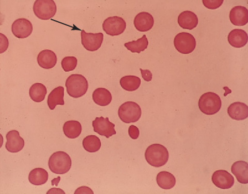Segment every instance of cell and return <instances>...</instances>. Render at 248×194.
<instances>
[{
	"mask_svg": "<svg viewBox=\"0 0 248 194\" xmlns=\"http://www.w3.org/2000/svg\"><path fill=\"white\" fill-rule=\"evenodd\" d=\"M103 29L104 31L109 36H119L125 31L126 23L122 17H109L104 21Z\"/></svg>",
	"mask_w": 248,
	"mask_h": 194,
	"instance_id": "cell-8",
	"label": "cell"
},
{
	"mask_svg": "<svg viewBox=\"0 0 248 194\" xmlns=\"http://www.w3.org/2000/svg\"><path fill=\"white\" fill-rule=\"evenodd\" d=\"M12 32L18 39H25L31 36L33 26L30 21L25 18L16 20L12 24Z\"/></svg>",
	"mask_w": 248,
	"mask_h": 194,
	"instance_id": "cell-11",
	"label": "cell"
},
{
	"mask_svg": "<svg viewBox=\"0 0 248 194\" xmlns=\"http://www.w3.org/2000/svg\"><path fill=\"white\" fill-rule=\"evenodd\" d=\"M248 34L242 30H233L229 33L228 41L232 47L241 48L248 43Z\"/></svg>",
	"mask_w": 248,
	"mask_h": 194,
	"instance_id": "cell-19",
	"label": "cell"
},
{
	"mask_svg": "<svg viewBox=\"0 0 248 194\" xmlns=\"http://www.w3.org/2000/svg\"><path fill=\"white\" fill-rule=\"evenodd\" d=\"M228 114L234 120H242L248 117V107L245 103L236 102L228 108Z\"/></svg>",
	"mask_w": 248,
	"mask_h": 194,
	"instance_id": "cell-17",
	"label": "cell"
},
{
	"mask_svg": "<svg viewBox=\"0 0 248 194\" xmlns=\"http://www.w3.org/2000/svg\"><path fill=\"white\" fill-rule=\"evenodd\" d=\"M0 48H1V54H3L8 49L9 46V41L7 37L4 35L0 33Z\"/></svg>",
	"mask_w": 248,
	"mask_h": 194,
	"instance_id": "cell-32",
	"label": "cell"
},
{
	"mask_svg": "<svg viewBox=\"0 0 248 194\" xmlns=\"http://www.w3.org/2000/svg\"><path fill=\"white\" fill-rule=\"evenodd\" d=\"M199 107L206 115H214L220 111L221 101L220 96L214 92H205L199 101Z\"/></svg>",
	"mask_w": 248,
	"mask_h": 194,
	"instance_id": "cell-4",
	"label": "cell"
},
{
	"mask_svg": "<svg viewBox=\"0 0 248 194\" xmlns=\"http://www.w3.org/2000/svg\"><path fill=\"white\" fill-rule=\"evenodd\" d=\"M156 182L161 189H170L176 185V178L171 173L167 171H161L156 176Z\"/></svg>",
	"mask_w": 248,
	"mask_h": 194,
	"instance_id": "cell-23",
	"label": "cell"
},
{
	"mask_svg": "<svg viewBox=\"0 0 248 194\" xmlns=\"http://www.w3.org/2000/svg\"><path fill=\"white\" fill-rule=\"evenodd\" d=\"M145 156L148 164L159 167L167 164L169 160V152L162 145L153 144L147 148Z\"/></svg>",
	"mask_w": 248,
	"mask_h": 194,
	"instance_id": "cell-1",
	"label": "cell"
},
{
	"mask_svg": "<svg viewBox=\"0 0 248 194\" xmlns=\"http://www.w3.org/2000/svg\"><path fill=\"white\" fill-rule=\"evenodd\" d=\"M202 3L206 8L215 10L222 5L223 0H203Z\"/></svg>",
	"mask_w": 248,
	"mask_h": 194,
	"instance_id": "cell-31",
	"label": "cell"
},
{
	"mask_svg": "<svg viewBox=\"0 0 248 194\" xmlns=\"http://www.w3.org/2000/svg\"><path fill=\"white\" fill-rule=\"evenodd\" d=\"M174 45L179 53L189 54L196 48V41L194 37L189 33L181 32L175 37Z\"/></svg>",
	"mask_w": 248,
	"mask_h": 194,
	"instance_id": "cell-7",
	"label": "cell"
},
{
	"mask_svg": "<svg viewBox=\"0 0 248 194\" xmlns=\"http://www.w3.org/2000/svg\"><path fill=\"white\" fill-rule=\"evenodd\" d=\"M128 135L130 137L134 139H137L139 137L140 131L138 127L135 126V125H130L129 129H128Z\"/></svg>",
	"mask_w": 248,
	"mask_h": 194,
	"instance_id": "cell-33",
	"label": "cell"
},
{
	"mask_svg": "<svg viewBox=\"0 0 248 194\" xmlns=\"http://www.w3.org/2000/svg\"><path fill=\"white\" fill-rule=\"evenodd\" d=\"M75 194H94L93 191L88 187L82 186L78 188L75 192Z\"/></svg>",
	"mask_w": 248,
	"mask_h": 194,
	"instance_id": "cell-35",
	"label": "cell"
},
{
	"mask_svg": "<svg viewBox=\"0 0 248 194\" xmlns=\"http://www.w3.org/2000/svg\"><path fill=\"white\" fill-rule=\"evenodd\" d=\"M37 60L40 67L46 70L54 68L57 62L56 54L50 50H44L40 52Z\"/></svg>",
	"mask_w": 248,
	"mask_h": 194,
	"instance_id": "cell-16",
	"label": "cell"
},
{
	"mask_svg": "<svg viewBox=\"0 0 248 194\" xmlns=\"http://www.w3.org/2000/svg\"><path fill=\"white\" fill-rule=\"evenodd\" d=\"M214 184L221 189H229L233 186L234 179L231 174L225 170L215 172L212 177Z\"/></svg>",
	"mask_w": 248,
	"mask_h": 194,
	"instance_id": "cell-12",
	"label": "cell"
},
{
	"mask_svg": "<svg viewBox=\"0 0 248 194\" xmlns=\"http://www.w3.org/2000/svg\"><path fill=\"white\" fill-rule=\"evenodd\" d=\"M81 44L85 49L90 52H94L101 47L103 44L104 35L103 33H86L82 30L81 33Z\"/></svg>",
	"mask_w": 248,
	"mask_h": 194,
	"instance_id": "cell-9",
	"label": "cell"
},
{
	"mask_svg": "<svg viewBox=\"0 0 248 194\" xmlns=\"http://www.w3.org/2000/svg\"><path fill=\"white\" fill-rule=\"evenodd\" d=\"M230 21L234 26H243L248 23V11L244 6H235L230 13Z\"/></svg>",
	"mask_w": 248,
	"mask_h": 194,
	"instance_id": "cell-15",
	"label": "cell"
},
{
	"mask_svg": "<svg viewBox=\"0 0 248 194\" xmlns=\"http://www.w3.org/2000/svg\"><path fill=\"white\" fill-rule=\"evenodd\" d=\"M65 194L63 190L60 189L53 188L48 191L47 194Z\"/></svg>",
	"mask_w": 248,
	"mask_h": 194,
	"instance_id": "cell-36",
	"label": "cell"
},
{
	"mask_svg": "<svg viewBox=\"0 0 248 194\" xmlns=\"http://www.w3.org/2000/svg\"><path fill=\"white\" fill-rule=\"evenodd\" d=\"M120 85L126 91H134L140 86L141 79L136 76H125L121 79Z\"/></svg>",
	"mask_w": 248,
	"mask_h": 194,
	"instance_id": "cell-27",
	"label": "cell"
},
{
	"mask_svg": "<svg viewBox=\"0 0 248 194\" xmlns=\"http://www.w3.org/2000/svg\"><path fill=\"white\" fill-rule=\"evenodd\" d=\"M63 131L66 137L75 139L81 133L82 127L78 121L70 120L64 123Z\"/></svg>",
	"mask_w": 248,
	"mask_h": 194,
	"instance_id": "cell-24",
	"label": "cell"
},
{
	"mask_svg": "<svg viewBox=\"0 0 248 194\" xmlns=\"http://www.w3.org/2000/svg\"><path fill=\"white\" fill-rule=\"evenodd\" d=\"M48 167L52 173L64 175L70 171L72 167V160L65 152H55L48 160Z\"/></svg>",
	"mask_w": 248,
	"mask_h": 194,
	"instance_id": "cell-3",
	"label": "cell"
},
{
	"mask_svg": "<svg viewBox=\"0 0 248 194\" xmlns=\"http://www.w3.org/2000/svg\"><path fill=\"white\" fill-rule=\"evenodd\" d=\"M93 127L94 132L108 138L116 134L115 125L110 122L108 118H96L93 120Z\"/></svg>",
	"mask_w": 248,
	"mask_h": 194,
	"instance_id": "cell-10",
	"label": "cell"
},
{
	"mask_svg": "<svg viewBox=\"0 0 248 194\" xmlns=\"http://www.w3.org/2000/svg\"><path fill=\"white\" fill-rule=\"evenodd\" d=\"M33 11L38 18L48 20L56 14L57 6L53 0H37L33 6Z\"/></svg>",
	"mask_w": 248,
	"mask_h": 194,
	"instance_id": "cell-6",
	"label": "cell"
},
{
	"mask_svg": "<svg viewBox=\"0 0 248 194\" xmlns=\"http://www.w3.org/2000/svg\"><path fill=\"white\" fill-rule=\"evenodd\" d=\"M118 114L119 118L124 123L136 122L141 118V107L136 103L128 101L119 107Z\"/></svg>",
	"mask_w": 248,
	"mask_h": 194,
	"instance_id": "cell-5",
	"label": "cell"
},
{
	"mask_svg": "<svg viewBox=\"0 0 248 194\" xmlns=\"http://www.w3.org/2000/svg\"><path fill=\"white\" fill-rule=\"evenodd\" d=\"M48 175L47 171L43 168H35L30 172L29 180L34 186H41L47 182Z\"/></svg>",
	"mask_w": 248,
	"mask_h": 194,
	"instance_id": "cell-25",
	"label": "cell"
},
{
	"mask_svg": "<svg viewBox=\"0 0 248 194\" xmlns=\"http://www.w3.org/2000/svg\"><path fill=\"white\" fill-rule=\"evenodd\" d=\"M140 70L141 76H142V78L144 80L147 81V82H149V81H152V74L150 70H143L141 69V68H140Z\"/></svg>",
	"mask_w": 248,
	"mask_h": 194,
	"instance_id": "cell-34",
	"label": "cell"
},
{
	"mask_svg": "<svg viewBox=\"0 0 248 194\" xmlns=\"http://www.w3.org/2000/svg\"><path fill=\"white\" fill-rule=\"evenodd\" d=\"M232 172L241 184L248 183V164L247 162L239 161L233 163L232 166Z\"/></svg>",
	"mask_w": 248,
	"mask_h": 194,
	"instance_id": "cell-20",
	"label": "cell"
},
{
	"mask_svg": "<svg viewBox=\"0 0 248 194\" xmlns=\"http://www.w3.org/2000/svg\"><path fill=\"white\" fill-rule=\"evenodd\" d=\"M93 99L96 104L100 106H106L111 103L112 97L108 90L106 88H99L93 92Z\"/></svg>",
	"mask_w": 248,
	"mask_h": 194,
	"instance_id": "cell-21",
	"label": "cell"
},
{
	"mask_svg": "<svg viewBox=\"0 0 248 194\" xmlns=\"http://www.w3.org/2000/svg\"><path fill=\"white\" fill-rule=\"evenodd\" d=\"M78 60L75 57H66L62 61V67L65 72L73 71L77 67Z\"/></svg>",
	"mask_w": 248,
	"mask_h": 194,
	"instance_id": "cell-30",
	"label": "cell"
},
{
	"mask_svg": "<svg viewBox=\"0 0 248 194\" xmlns=\"http://www.w3.org/2000/svg\"><path fill=\"white\" fill-rule=\"evenodd\" d=\"M64 88H55L50 92L47 99V104L51 110L55 109L57 105H64Z\"/></svg>",
	"mask_w": 248,
	"mask_h": 194,
	"instance_id": "cell-22",
	"label": "cell"
},
{
	"mask_svg": "<svg viewBox=\"0 0 248 194\" xmlns=\"http://www.w3.org/2000/svg\"><path fill=\"white\" fill-rule=\"evenodd\" d=\"M66 91L70 96L79 98L85 95L88 89V83L85 77L81 75L75 74L66 79Z\"/></svg>",
	"mask_w": 248,
	"mask_h": 194,
	"instance_id": "cell-2",
	"label": "cell"
},
{
	"mask_svg": "<svg viewBox=\"0 0 248 194\" xmlns=\"http://www.w3.org/2000/svg\"><path fill=\"white\" fill-rule=\"evenodd\" d=\"M46 92L47 90L45 85L39 83H35L30 88V98L35 103H41L45 99Z\"/></svg>",
	"mask_w": 248,
	"mask_h": 194,
	"instance_id": "cell-26",
	"label": "cell"
},
{
	"mask_svg": "<svg viewBox=\"0 0 248 194\" xmlns=\"http://www.w3.org/2000/svg\"><path fill=\"white\" fill-rule=\"evenodd\" d=\"M124 45L130 52L140 54V53L147 49L148 45V41L147 36L144 35L141 38L137 40V41L129 42V43L124 44Z\"/></svg>",
	"mask_w": 248,
	"mask_h": 194,
	"instance_id": "cell-28",
	"label": "cell"
},
{
	"mask_svg": "<svg viewBox=\"0 0 248 194\" xmlns=\"http://www.w3.org/2000/svg\"><path fill=\"white\" fill-rule=\"evenodd\" d=\"M7 142L6 143V149L10 153H18L24 147V139L20 136L18 131H11L6 135Z\"/></svg>",
	"mask_w": 248,
	"mask_h": 194,
	"instance_id": "cell-13",
	"label": "cell"
},
{
	"mask_svg": "<svg viewBox=\"0 0 248 194\" xmlns=\"http://www.w3.org/2000/svg\"><path fill=\"white\" fill-rule=\"evenodd\" d=\"M83 146L86 151L95 153L101 149V140L95 135L87 136L83 140Z\"/></svg>",
	"mask_w": 248,
	"mask_h": 194,
	"instance_id": "cell-29",
	"label": "cell"
},
{
	"mask_svg": "<svg viewBox=\"0 0 248 194\" xmlns=\"http://www.w3.org/2000/svg\"><path fill=\"white\" fill-rule=\"evenodd\" d=\"M154 18L147 12L139 13L134 19V26L140 32H147L154 27Z\"/></svg>",
	"mask_w": 248,
	"mask_h": 194,
	"instance_id": "cell-14",
	"label": "cell"
},
{
	"mask_svg": "<svg viewBox=\"0 0 248 194\" xmlns=\"http://www.w3.org/2000/svg\"><path fill=\"white\" fill-rule=\"evenodd\" d=\"M178 24L181 28L185 30H192L198 24V17L193 12L186 11L181 13L178 16Z\"/></svg>",
	"mask_w": 248,
	"mask_h": 194,
	"instance_id": "cell-18",
	"label": "cell"
}]
</instances>
